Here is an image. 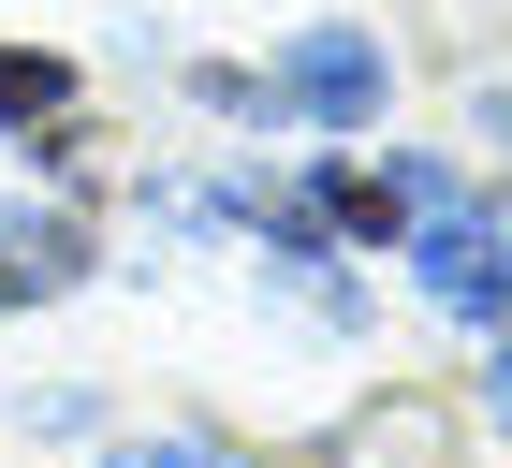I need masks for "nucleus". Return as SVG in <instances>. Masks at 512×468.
Masks as SVG:
<instances>
[{
	"mask_svg": "<svg viewBox=\"0 0 512 468\" xmlns=\"http://www.w3.org/2000/svg\"><path fill=\"white\" fill-rule=\"evenodd\" d=\"M74 103V74H59V59H30V44H15V59H0V117H59Z\"/></svg>",
	"mask_w": 512,
	"mask_h": 468,
	"instance_id": "nucleus-6",
	"label": "nucleus"
},
{
	"mask_svg": "<svg viewBox=\"0 0 512 468\" xmlns=\"http://www.w3.org/2000/svg\"><path fill=\"white\" fill-rule=\"evenodd\" d=\"M322 220H337V234H395V220H410V176H366V161H337V176H322Z\"/></svg>",
	"mask_w": 512,
	"mask_h": 468,
	"instance_id": "nucleus-5",
	"label": "nucleus"
},
{
	"mask_svg": "<svg viewBox=\"0 0 512 468\" xmlns=\"http://www.w3.org/2000/svg\"><path fill=\"white\" fill-rule=\"evenodd\" d=\"M278 103H308V117H381V44H366V30H308L293 59H278Z\"/></svg>",
	"mask_w": 512,
	"mask_h": 468,
	"instance_id": "nucleus-2",
	"label": "nucleus"
},
{
	"mask_svg": "<svg viewBox=\"0 0 512 468\" xmlns=\"http://www.w3.org/2000/svg\"><path fill=\"white\" fill-rule=\"evenodd\" d=\"M118 468H220V454H191V439H161V454H118Z\"/></svg>",
	"mask_w": 512,
	"mask_h": 468,
	"instance_id": "nucleus-7",
	"label": "nucleus"
},
{
	"mask_svg": "<svg viewBox=\"0 0 512 468\" xmlns=\"http://www.w3.org/2000/svg\"><path fill=\"white\" fill-rule=\"evenodd\" d=\"M88 278V234L59 220V205H15L0 220V308H44V293H74Z\"/></svg>",
	"mask_w": 512,
	"mask_h": 468,
	"instance_id": "nucleus-3",
	"label": "nucleus"
},
{
	"mask_svg": "<svg viewBox=\"0 0 512 468\" xmlns=\"http://www.w3.org/2000/svg\"><path fill=\"white\" fill-rule=\"evenodd\" d=\"M352 468H454V410L439 395H381L352 425Z\"/></svg>",
	"mask_w": 512,
	"mask_h": 468,
	"instance_id": "nucleus-4",
	"label": "nucleus"
},
{
	"mask_svg": "<svg viewBox=\"0 0 512 468\" xmlns=\"http://www.w3.org/2000/svg\"><path fill=\"white\" fill-rule=\"evenodd\" d=\"M410 264H425V293H439L454 322H512V234H498V220L439 205V220L410 234Z\"/></svg>",
	"mask_w": 512,
	"mask_h": 468,
	"instance_id": "nucleus-1",
	"label": "nucleus"
}]
</instances>
